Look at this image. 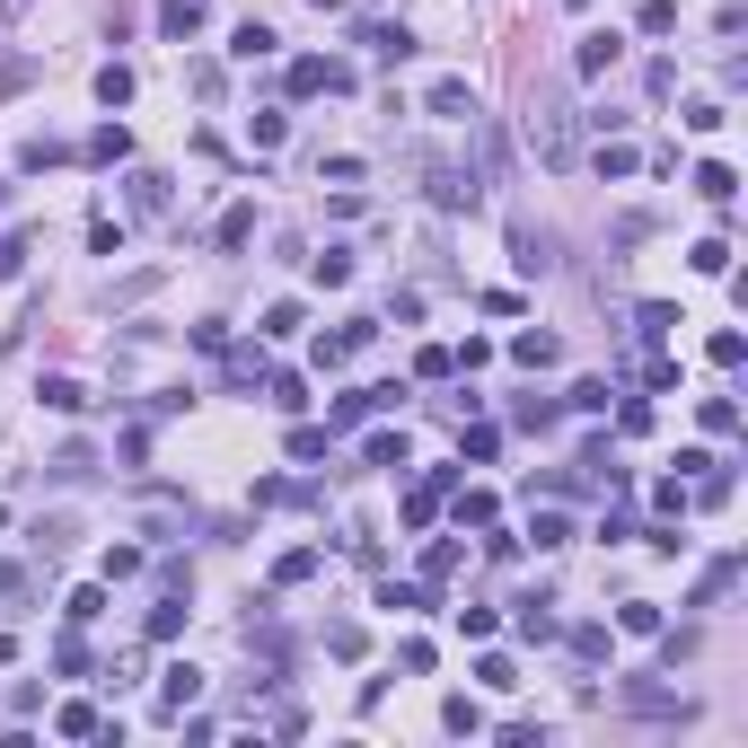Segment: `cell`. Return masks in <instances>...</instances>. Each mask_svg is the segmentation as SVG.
<instances>
[{"label":"cell","mask_w":748,"mask_h":748,"mask_svg":"<svg viewBox=\"0 0 748 748\" xmlns=\"http://www.w3.org/2000/svg\"><path fill=\"white\" fill-rule=\"evenodd\" d=\"M519 132H528L537 168H555V176L582 159V107H564L555 89H528V124H519Z\"/></svg>","instance_id":"cell-1"},{"label":"cell","mask_w":748,"mask_h":748,"mask_svg":"<svg viewBox=\"0 0 748 748\" xmlns=\"http://www.w3.org/2000/svg\"><path fill=\"white\" fill-rule=\"evenodd\" d=\"M353 89V71L344 62H317V53H300L291 62V98H344Z\"/></svg>","instance_id":"cell-2"},{"label":"cell","mask_w":748,"mask_h":748,"mask_svg":"<svg viewBox=\"0 0 748 748\" xmlns=\"http://www.w3.org/2000/svg\"><path fill=\"white\" fill-rule=\"evenodd\" d=\"M449 485H458V467H432V476L405 494V528H432V519H441V502H449Z\"/></svg>","instance_id":"cell-3"},{"label":"cell","mask_w":748,"mask_h":748,"mask_svg":"<svg viewBox=\"0 0 748 748\" xmlns=\"http://www.w3.org/2000/svg\"><path fill=\"white\" fill-rule=\"evenodd\" d=\"M423 176H432V203H441V212H476V194H485L467 168H423Z\"/></svg>","instance_id":"cell-4"},{"label":"cell","mask_w":748,"mask_h":748,"mask_svg":"<svg viewBox=\"0 0 748 748\" xmlns=\"http://www.w3.org/2000/svg\"><path fill=\"white\" fill-rule=\"evenodd\" d=\"M194 696H203V669H194V660H176V669H168V678H159V714H168V722H176V714H185V705H194Z\"/></svg>","instance_id":"cell-5"},{"label":"cell","mask_w":748,"mask_h":748,"mask_svg":"<svg viewBox=\"0 0 748 748\" xmlns=\"http://www.w3.org/2000/svg\"><path fill=\"white\" fill-rule=\"evenodd\" d=\"M617 27H599V36H582V44H573V71H582V80H608V62H617Z\"/></svg>","instance_id":"cell-6"},{"label":"cell","mask_w":748,"mask_h":748,"mask_svg":"<svg viewBox=\"0 0 748 748\" xmlns=\"http://www.w3.org/2000/svg\"><path fill=\"white\" fill-rule=\"evenodd\" d=\"M432 115H449V124H476V89L467 80H432V98H423Z\"/></svg>","instance_id":"cell-7"},{"label":"cell","mask_w":748,"mask_h":748,"mask_svg":"<svg viewBox=\"0 0 748 748\" xmlns=\"http://www.w3.org/2000/svg\"><path fill=\"white\" fill-rule=\"evenodd\" d=\"M696 194H705L714 212H731V203H740V176H731L722 159H705V168H696Z\"/></svg>","instance_id":"cell-8"},{"label":"cell","mask_w":748,"mask_h":748,"mask_svg":"<svg viewBox=\"0 0 748 748\" xmlns=\"http://www.w3.org/2000/svg\"><path fill=\"white\" fill-rule=\"evenodd\" d=\"M203 18H212V0H159V27L185 44V36H203Z\"/></svg>","instance_id":"cell-9"},{"label":"cell","mask_w":748,"mask_h":748,"mask_svg":"<svg viewBox=\"0 0 748 748\" xmlns=\"http://www.w3.org/2000/svg\"><path fill=\"white\" fill-rule=\"evenodd\" d=\"M731 582H740V555L705 564V582H696V608H722V599H731Z\"/></svg>","instance_id":"cell-10"},{"label":"cell","mask_w":748,"mask_h":748,"mask_svg":"<svg viewBox=\"0 0 748 748\" xmlns=\"http://www.w3.org/2000/svg\"><path fill=\"white\" fill-rule=\"evenodd\" d=\"M124 194H132V212H168V176H159V168H132Z\"/></svg>","instance_id":"cell-11"},{"label":"cell","mask_w":748,"mask_h":748,"mask_svg":"<svg viewBox=\"0 0 748 748\" xmlns=\"http://www.w3.org/2000/svg\"><path fill=\"white\" fill-rule=\"evenodd\" d=\"M362 458H371V467H387V476H396V467H414L405 432H371V441H362Z\"/></svg>","instance_id":"cell-12"},{"label":"cell","mask_w":748,"mask_h":748,"mask_svg":"<svg viewBox=\"0 0 748 748\" xmlns=\"http://www.w3.org/2000/svg\"><path fill=\"white\" fill-rule=\"evenodd\" d=\"M555 353H564V344H555V335H537V326H528V335H511V362H519V371H546Z\"/></svg>","instance_id":"cell-13"},{"label":"cell","mask_w":748,"mask_h":748,"mask_svg":"<svg viewBox=\"0 0 748 748\" xmlns=\"http://www.w3.org/2000/svg\"><path fill=\"white\" fill-rule=\"evenodd\" d=\"M53 731H62V740H107L98 705H62V714H53Z\"/></svg>","instance_id":"cell-14"},{"label":"cell","mask_w":748,"mask_h":748,"mask_svg":"<svg viewBox=\"0 0 748 748\" xmlns=\"http://www.w3.org/2000/svg\"><path fill=\"white\" fill-rule=\"evenodd\" d=\"M230 353V387H264V344H221Z\"/></svg>","instance_id":"cell-15"},{"label":"cell","mask_w":748,"mask_h":748,"mask_svg":"<svg viewBox=\"0 0 748 748\" xmlns=\"http://www.w3.org/2000/svg\"><path fill=\"white\" fill-rule=\"evenodd\" d=\"M98 107H132V62H98Z\"/></svg>","instance_id":"cell-16"},{"label":"cell","mask_w":748,"mask_h":748,"mask_svg":"<svg viewBox=\"0 0 748 748\" xmlns=\"http://www.w3.org/2000/svg\"><path fill=\"white\" fill-rule=\"evenodd\" d=\"M212 239H221V247L239 255V247H247V239H255V203H230V212H221V230H212Z\"/></svg>","instance_id":"cell-17"},{"label":"cell","mask_w":748,"mask_h":748,"mask_svg":"<svg viewBox=\"0 0 748 748\" xmlns=\"http://www.w3.org/2000/svg\"><path fill=\"white\" fill-rule=\"evenodd\" d=\"M273 582H282V590H300V582H317V546H291V555L273 564Z\"/></svg>","instance_id":"cell-18"},{"label":"cell","mask_w":748,"mask_h":748,"mask_svg":"<svg viewBox=\"0 0 748 748\" xmlns=\"http://www.w3.org/2000/svg\"><path fill=\"white\" fill-rule=\"evenodd\" d=\"M362 44H371L378 62H405V53H414V36H405V27H362Z\"/></svg>","instance_id":"cell-19"},{"label":"cell","mask_w":748,"mask_h":748,"mask_svg":"<svg viewBox=\"0 0 748 748\" xmlns=\"http://www.w3.org/2000/svg\"><path fill=\"white\" fill-rule=\"evenodd\" d=\"M511 264H519V273H546L555 255H546V239H537V230H511Z\"/></svg>","instance_id":"cell-20"},{"label":"cell","mask_w":748,"mask_h":748,"mask_svg":"<svg viewBox=\"0 0 748 748\" xmlns=\"http://www.w3.org/2000/svg\"><path fill=\"white\" fill-rule=\"evenodd\" d=\"M264 396H273L282 414H300V405H309V387H300V371H264Z\"/></svg>","instance_id":"cell-21"},{"label":"cell","mask_w":748,"mask_h":748,"mask_svg":"<svg viewBox=\"0 0 748 748\" xmlns=\"http://www.w3.org/2000/svg\"><path fill=\"white\" fill-rule=\"evenodd\" d=\"M168 634H185V590H168V599L150 608V643H168Z\"/></svg>","instance_id":"cell-22"},{"label":"cell","mask_w":748,"mask_h":748,"mask_svg":"<svg viewBox=\"0 0 748 748\" xmlns=\"http://www.w3.org/2000/svg\"><path fill=\"white\" fill-rule=\"evenodd\" d=\"M89 159H98V168H124V159H132V132H124V124H107L98 141H89Z\"/></svg>","instance_id":"cell-23"},{"label":"cell","mask_w":748,"mask_h":748,"mask_svg":"<svg viewBox=\"0 0 748 748\" xmlns=\"http://www.w3.org/2000/svg\"><path fill=\"white\" fill-rule=\"evenodd\" d=\"M255 335H264V344H282V335H300V300H273V309H264V326H255Z\"/></svg>","instance_id":"cell-24"},{"label":"cell","mask_w":748,"mask_h":748,"mask_svg":"<svg viewBox=\"0 0 748 748\" xmlns=\"http://www.w3.org/2000/svg\"><path fill=\"white\" fill-rule=\"evenodd\" d=\"M36 396H44V405H53V414H80V405H89V387H80V378H44V387H36Z\"/></svg>","instance_id":"cell-25"},{"label":"cell","mask_w":748,"mask_h":748,"mask_svg":"<svg viewBox=\"0 0 748 748\" xmlns=\"http://www.w3.org/2000/svg\"><path fill=\"white\" fill-rule=\"evenodd\" d=\"M449 573H458V537H432L423 546V582H449Z\"/></svg>","instance_id":"cell-26"},{"label":"cell","mask_w":748,"mask_h":748,"mask_svg":"<svg viewBox=\"0 0 748 748\" xmlns=\"http://www.w3.org/2000/svg\"><path fill=\"white\" fill-rule=\"evenodd\" d=\"M309 273H317L326 291H344V282H353V255H344V247H326V255H309Z\"/></svg>","instance_id":"cell-27"},{"label":"cell","mask_w":748,"mask_h":748,"mask_svg":"<svg viewBox=\"0 0 748 748\" xmlns=\"http://www.w3.org/2000/svg\"><path fill=\"white\" fill-rule=\"evenodd\" d=\"M71 625H98L107 617V582H89V590H71V608H62Z\"/></svg>","instance_id":"cell-28"},{"label":"cell","mask_w":748,"mask_h":748,"mask_svg":"<svg viewBox=\"0 0 748 748\" xmlns=\"http://www.w3.org/2000/svg\"><path fill=\"white\" fill-rule=\"evenodd\" d=\"M230 53H239V62H264V53H273V27H255V18H247V27L230 36Z\"/></svg>","instance_id":"cell-29"},{"label":"cell","mask_w":748,"mask_h":748,"mask_svg":"<svg viewBox=\"0 0 748 748\" xmlns=\"http://www.w3.org/2000/svg\"><path fill=\"white\" fill-rule=\"evenodd\" d=\"M705 432L731 441V432H740V405H731V396H705Z\"/></svg>","instance_id":"cell-30"},{"label":"cell","mask_w":748,"mask_h":748,"mask_svg":"<svg viewBox=\"0 0 748 748\" xmlns=\"http://www.w3.org/2000/svg\"><path fill=\"white\" fill-rule=\"evenodd\" d=\"M326 449H335L326 423H300V432H291V458H326Z\"/></svg>","instance_id":"cell-31"},{"label":"cell","mask_w":748,"mask_h":748,"mask_svg":"<svg viewBox=\"0 0 748 748\" xmlns=\"http://www.w3.org/2000/svg\"><path fill=\"white\" fill-rule=\"evenodd\" d=\"M528 537H537V546H573V519H564V511H537Z\"/></svg>","instance_id":"cell-32"},{"label":"cell","mask_w":748,"mask_h":748,"mask_svg":"<svg viewBox=\"0 0 748 748\" xmlns=\"http://www.w3.org/2000/svg\"><path fill=\"white\" fill-rule=\"evenodd\" d=\"M441 722H449V731H458V740H476V731H485V714H476V705H467V696H449V705H441Z\"/></svg>","instance_id":"cell-33"},{"label":"cell","mask_w":748,"mask_h":748,"mask_svg":"<svg viewBox=\"0 0 748 748\" xmlns=\"http://www.w3.org/2000/svg\"><path fill=\"white\" fill-rule=\"evenodd\" d=\"M634 27H643V36H669V27H678V0H643Z\"/></svg>","instance_id":"cell-34"},{"label":"cell","mask_w":748,"mask_h":748,"mask_svg":"<svg viewBox=\"0 0 748 748\" xmlns=\"http://www.w3.org/2000/svg\"><path fill=\"white\" fill-rule=\"evenodd\" d=\"M705 353H714V371H740V362H748V335H731V326H722Z\"/></svg>","instance_id":"cell-35"},{"label":"cell","mask_w":748,"mask_h":748,"mask_svg":"<svg viewBox=\"0 0 748 748\" xmlns=\"http://www.w3.org/2000/svg\"><path fill=\"white\" fill-rule=\"evenodd\" d=\"M617 625H625V634H660V608H651V599H625Z\"/></svg>","instance_id":"cell-36"},{"label":"cell","mask_w":748,"mask_h":748,"mask_svg":"<svg viewBox=\"0 0 748 748\" xmlns=\"http://www.w3.org/2000/svg\"><path fill=\"white\" fill-rule=\"evenodd\" d=\"M564 405H573V414H608V378H582Z\"/></svg>","instance_id":"cell-37"},{"label":"cell","mask_w":748,"mask_h":748,"mask_svg":"<svg viewBox=\"0 0 748 748\" xmlns=\"http://www.w3.org/2000/svg\"><path fill=\"white\" fill-rule=\"evenodd\" d=\"M634 168H643V159H634L625 141H608V150H599V176H608V185H617V176H634Z\"/></svg>","instance_id":"cell-38"},{"label":"cell","mask_w":748,"mask_h":748,"mask_svg":"<svg viewBox=\"0 0 748 748\" xmlns=\"http://www.w3.org/2000/svg\"><path fill=\"white\" fill-rule=\"evenodd\" d=\"M696 273H731V239H696Z\"/></svg>","instance_id":"cell-39"},{"label":"cell","mask_w":748,"mask_h":748,"mask_svg":"<svg viewBox=\"0 0 748 748\" xmlns=\"http://www.w3.org/2000/svg\"><path fill=\"white\" fill-rule=\"evenodd\" d=\"M458 528H494V494H458Z\"/></svg>","instance_id":"cell-40"},{"label":"cell","mask_w":748,"mask_h":748,"mask_svg":"<svg viewBox=\"0 0 748 748\" xmlns=\"http://www.w3.org/2000/svg\"><path fill=\"white\" fill-rule=\"evenodd\" d=\"M476 678H485V687H502V696H511V687H519V669H511V660H502V651H485V660H476Z\"/></svg>","instance_id":"cell-41"},{"label":"cell","mask_w":748,"mask_h":748,"mask_svg":"<svg viewBox=\"0 0 748 748\" xmlns=\"http://www.w3.org/2000/svg\"><path fill=\"white\" fill-rule=\"evenodd\" d=\"M494 625H502L494 608H458V634H467V643H494Z\"/></svg>","instance_id":"cell-42"},{"label":"cell","mask_w":748,"mask_h":748,"mask_svg":"<svg viewBox=\"0 0 748 748\" xmlns=\"http://www.w3.org/2000/svg\"><path fill=\"white\" fill-rule=\"evenodd\" d=\"M53 159H62V141H44V132H36V141L18 150V168H27V176H36V168H53Z\"/></svg>","instance_id":"cell-43"},{"label":"cell","mask_w":748,"mask_h":748,"mask_svg":"<svg viewBox=\"0 0 748 748\" xmlns=\"http://www.w3.org/2000/svg\"><path fill=\"white\" fill-rule=\"evenodd\" d=\"M89 467H98V458H89V449H62V458H53V467H44V476H62V485H80V476H89Z\"/></svg>","instance_id":"cell-44"},{"label":"cell","mask_w":748,"mask_h":748,"mask_svg":"<svg viewBox=\"0 0 748 748\" xmlns=\"http://www.w3.org/2000/svg\"><path fill=\"white\" fill-rule=\"evenodd\" d=\"M326 651L335 660H362V625H326Z\"/></svg>","instance_id":"cell-45"},{"label":"cell","mask_w":748,"mask_h":748,"mask_svg":"<svg viewBox=\"0 0 748 748\" xmlns=\"http://www.w3.org/2000/svg\"><path fill=\"white\" fill-rule=\"evenodd\" d=\"M573 651L582 660H608V625H573Z\"/></svg>","instance_id":"cell-46"},{"label":"cell","mask_w":748,"mask_h":748,"mask_svg":"<svg viewBox=\"0 0 748 748\" xmlns=\"http://www.w3.org/2000/svg\"><path fill=\"white\" fill-rule=\"evenodd\" d=\"M53 669H62V678H80V669H89V643H80V634H71V643H53Z\"/></svg>","instance_id":"cell-47"},{"label":"cell","mask_w":748,"mask_h":748,"mask_svg":"<svg viewBox=\"0 0 748 748\" xmlns=\"http://www.w3.org/2000/svg\"><path fill=\"white\" fill-rule=\"evenodd\" d=\"M27 590H36V582H27V564H0V608H18Z\"/></svg>","instance_id":"cell-48"},{"label":"cell","mask_w":748,"mask_h":748,"mask_svg":"<svg viewBox=\"0 0 748 748\" xmlns=\"http://www.w3.org/2000/svg\"><path fill=\"white\" fill-rule=\"evenodd\" d=\"M89 247L115 255V247H124V221H107V212H98V221H89Z\"/></svg>","instance_id":"cell-49"},{"label":"cell","mask_w":748,"mask_h":748,"mask_svg":"<svg viewBox=\"0 0 748 748\" xmlns=\"http://www.w3.org/2000/svg\"><path fill=\"white\" fill-rule=\"evenodd\" d=\"M458 449H467V458H494L502 432H494V423H476V432H458Z\"/></svg>","instance_id":"cell-50"},{"label":"cell","mask_w":748,"mask_h":748,"mask_svg":"<svg viewBox=\"0 0 748 748\" xmlns=\"http://www.w3.org/2000/svg\"><path fill=\"white\" fill-rule=\"evenodd\" d=\"M414 371H423V378H449L458 362H449V344H423V353H414Z\"/></svg>","instance_id":"cell-51"},{"label":"cell","mask_w":748,"mask_h":748,"mask_svg":"<svg viewBox=\"0 0 748 748\" xmlns=\"http://www.w3.org/2000/svg\"><path fill=\"white\" fill-rule=\"evenodd\" d=\"M141 573V546H107V582H132Z\"/></svg>","instance_id":"cell-52"},{"label":"cell","mask_w":748,"mask_h":748,"mask_svg":"<svg viewBox=\"0 0 748 748\" xmlns=\"http://www.w3.org/2000/svg\"><path fill=\"white\" fill-rule=\"evenodd\" d=\"M247 132H255V150H282V132H291V124H282V115H273V107H264V115H255Z\"/></svg>","instance_id":"cell-53"},{"label":"cell","mask_w":748,"mask_h":748,"mask_svg":"<svg viewBox=\"0 0 748 748\" xmlns=\"http://www.w3.org/2000/svg\"><path fill=\"white\" fill-rule=\"evenodd\" d=\"M18 264H27V239H0V282H9Z\"/></svg>","instance_id":"cell-54"},{"label":"cell","mask_w":748,"mask_h":748,"mask_svg":"<svg viewBox=\"0 0 748 748\" xmlns=\"http://www.w3.org/2000/svg\"><path fill=\"white\" fill-rule=\"evenodd\" d=\"M27 9H36V0H0V27H18V18H27Z\"/></svg>","instance_id":"cell-55"},{"label":"cell","mask_w":748,"mask_h":748,"mask_svg":"<svg viewBox=\"0 0 748 748\" xmlns=\"http://www.w3.org/2000/svg\"><path fill=\"white\" fill-rule=\"evenodd\" d=\"M9 660H18V643H9V634H0V669H9Z\"/></svg>","instance_id":"cell-56"},{"label":"cell","mask_w":748,"mask_h":748,"mask_svg":"<svg viewBox=\"0 0 748 748\" xmlns=\"http://www.w3.org/2000/svg\"><path fill=\"white\" fill-rule=\"evenodd\" d=\"M309 9H344V0H309Z\"/></svg>","instance_id":"cell-57"},{"label":"cell","mask_w":748,"mask_h":748,"mask_svg":"<svg viewBox=\"0 0 748 748\" xmlns=\"http://www.w3.org/2000/svg\"><path fill=\"white\" fill-rule=\"evenodd\" d=\"M564 9H590V0H564Z\"/></svg>","instance_id":"cell-58"},{"label":"cell","mask_w":748,"mask_h":748,"mask_svg":"<svg viewBox=\"0 0 748 748\" xmlns=\"http://www.w3.org/2000/svg\"><path fill=\"white\" fill-rule=\"evenodd\" d=\"M0 528H9V511H0Z\"/></svg>","instance_id":"cell-59"},{"label":"cell","mask_w":748,"mask_h":748,"mask_svg":"<svg viewBox=\"0 0 748 748\" xmlns=\"http://www.w3.org/2000/svg\"><path fill=\"white\" fill-rule=\"evenodd\" d=\"M0 194H9V185H0Z\"/></svg>","instance_id":"cell-60"}]
</instances>
